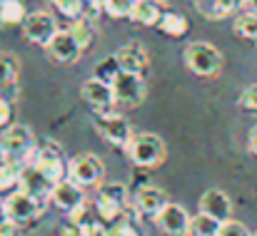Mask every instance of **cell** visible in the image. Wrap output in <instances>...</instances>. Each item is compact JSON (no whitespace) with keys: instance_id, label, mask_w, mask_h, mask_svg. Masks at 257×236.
<instances>
[{"instance_id":"obj_1","label":"cell","mask_w":257,"mask_h":236,"mask_svg":"<svg viewBox=\"0 0 257 236\" xmlns=\"http://www.w3.org/2000/svg\"><path fill=\"white\" fill-rule=\"evenodd\" d=\"M182 60H185V68H187L192 75H197V78H215V75L222 70V62H225V60H222V52H220L215 45L202 42V40L190 42V45L185 48Z\"/></svg>"},{"instance_id":"obj_2","label":"cell","mask_w":257,"mask_h":236,"mask_svg":"<svg viewBox=\"0 0 257 236\" xmlns=\"http://www.w3.org/2000/svg\"><path fill=\"white\" fill-rule=\"evenodd\" d=\"M127 157L135 166H143V169H153L158 164L165 162V142L158 137V134H150V132H143V134H133L130 144L125 147Z\"/></svg>"},{"instance_id":"obj_3","label":"cell","mask_w":257,"mask_h":236,"mask_svg":"<svg viewBox=\"0 0 257 236\" xmlns=\"http://www.w3.org/2000/svg\"><path fill=\"white\" fill-rule=\"evenodd\" d=\"M0 144L5 150V157L10 162H20V164H28L38 147L30 127H25V124H8L5 132L0 134Z\"/></svg>"},{"instance_id":"obj_4","label":"cell","mask_w":257,"mask_h":236,"mask_svg":"<svg viewBox=\"0 0 257 236\" xmlns=\"http://www.w3.org/2000/svg\"><path fill=\"white\" fill-rule=\"evenodd\" d=\"M125 206H127V186L122 182H107L100 186L97 204H95L100 222H107V224L120 222V216L125 214Z\"/></svg>"},{"instance_id":"obj_5","label":"cell","mask_w":257,"mask_h":236,"mask_svg":"<svg viewBox=\"0 0 257 236\" xmlns=\"http://www.w3.org/2000/svg\"><path fill=\"white\" fill-rule=\"evenodd\" d=\"M28 164H35L53 184H58V182H63L68 176V164H65V157H63V150L53 140L40 142L35 147V152H33V159Z\"/></svg>"},{"instance_id":"obj_6","label":"cell","mask_w":257,"mask_h":236,"mask_svg":"<svg viewBox=\"0 0 257 236\" xmlns=\"http://www.w3.org/2000/svg\"><path fill=\"white\" fill-rule=\"evenodd\" d=\"M92 127H95V132L105 140V142H110L112 147H127L130 144V140H133V127H130V122L122 117V114H115L112 110L110 112H95V117H92Z\"/></svg>"},{"instance_id":"obj_7","label":"cell","mask_w":257,"mask_h":236,"mask_svg":"<svg viewBox=\"0 0 257 236\" xmlns=\"http://www.w3.org/2000/svg\"><path fill=\"white\" fill-rule=\"evenodd\" d=\"M23 30V38L33 45H40V48H48V42L55 38V32L60 30L53 12L48 10H35V12H28L25 22L20 25Z\"/></svg>"},{"instance_id":"obj_8","label":"cell","mask_w":257,"mask_h":236,"mask_svg":"<svg viewBox=\"0 0 257 236\" xmlns=\"http://www.w3.org/2000/svg\"><path fill=\"white\" fill-rule=\"evenodd\" d=\"M112 90H115V102L122 107H138V104H143V100L148 94L143 75L125 72V70H120V75L112 80Z\"/></svg>"},{"instance_id":"obj_9","label":"cell","mask_w":257,"mask_h":236,"mask_svg":"<svg viewBox=\"0 0 257 236\" xmlns=\"http://www.w3.org/2000/svg\"><path fill=\"white\" fill-rule=\"evenodd\" d=\"M155 224L165 236H192V216L185 212V206L172 202L155 216Z\"/></svg>"},{"instance_id":"obj_10","label":"cell","mask_w":257,"mask_h":236,"mask_svg":"<svg viewBox=\"0 0 257 236\" xmlns=\"http://www.w3.org/2000/svg\"><path fill=\"white\" fill-rule=\"evenodd\" d=\"M5 209H8V216H10L18 226H25V224H30L33 219L40 216L43 202H38L35 196H30V194L23 192V189H15V192L5 199Z\"/></svg>"},{"instance_id":"obj_11","label":"cell","mask_w":257,"mask_h":236,"mask_svg":"<svg viewBox=\"0 0 257 236\" xmlns=\"http://www.w3.org/2000/svg\"><path fill=\"white\" fill-rule=\"evenodd\" d=\"M45 52L58 65H75L80 60V55H83V48L78 45V40L73 38V32L65 28V30H58L55 32V38L48 42Z\"/></svg>"},{"instance_id":"obj_12","label":"cell","mask_w":257,"mask_h":236,"mask_svg":"<svg viewBox=\"0 0 257 236\" xmlns=\"http://www.w3.org/2000/svg\"><path fill=\"white\" fill-rule=\"evenodd\" d=\"M102 174H105V166H102L100 157H95V154H78L68 162V176L73 182H78L80 186L97 184L102 179Z\"/></svg>"},{"instance_id":"obj_13","label":"cell","mask_w":257,"mask_h":236,"mask_svg":"<svg viewBox=\"0 0 257 236\" xmlns=\"http://www.w3.org/2000/svg\"><path fill=\"white\" fill-rule=\"evenodd\" d=\"M85 186H80L78 182H73L70 176H65L63 182H58L50 192V202L53 206H58L65 214H73L75 209L85 206Z\"/></svg>"},{"instance_id":"obj_14","label":"cell","mask_w":257,"mask_h":236,"mask_svg":"<svg viewBox=\"0 0 257 236\" xmlns=\"http://www.w3.org/2000/svg\"><path fill=\"white\" fill-rule=\"evenodd\" d=\"M83 92V100L95 110V112H110L115 102V90H112V82H105L100 78H90L83 82L80 87Z\"/></svg>"},{"instance_id":"obj_15","label":"cell","mask_w":257,"mask_h":236,"mask_svg":"<svg viewBox=\"0 0 257 236\" xmlns=\"http://www.w3.org/2000/svg\"><path fill=\"white\" fill-rule=\"evenodd\" d=\"M53 182L35 166V164H23L20 166V184H18V189H23V192H28L30 196H35L38 202H50V192H53Z\"/></svg>"},{"instance_id":"obj_16","label":"cell","mask_w":257,"mask_h":236,"mask_svg":"<svg viewBox=\"0 0 257 236\" xmlns=\"http://www.w3.org/2000/svg\"><path fill=\"white\" fill-rule=\"evenodd\" d=\"M165 204H168V194L160 186H153V184L140 186L133 196V206L140 216H153L155 219L165 209Z\"/></svg>"},{"instance_id":"obj_17","label":"cell","mask_w":257,"mask_h":236,"mask_svg":"<svg viewBox=\"0 0 257 236\" xmlns=\"http://www.w3.org/2000/svg\"><path fill=\"white\" fill-rule=\"evenodd\" d=\"M115 58L120 62V70H125V72H135V75L145 78V72L150 68V55L140 42H127V45L117 48Z\"/></svg>"},{"instance_id":"obj_18","label":"cell","mask_w":257,"mask_h":236,"mask_svg":"<svg viewBox=\"0 0 257 236\" xmlns=\"http://www.w3.org/2000/svg\"><path fill=\"white\" fill-rule=\"evenodd\" d=\"M200 212L215 216L217 222H227L232 219V199L222 189H207L200 196Z\"/></svg>"},{"instance_id":"obj_19","label":"cell","mask_w":257,"mask_h":236,"mask_svg":"<svg viewBox=\"0 0 257 236\" xmlns=\"http://www.w3.org/2000/svg\"><path fill=\"white\" fill-rule=\"evenodd\" d=\"M0 97L10 102L18 97V60L8 52H0Z\"/></svg>"},{"instance_id":"obj_20","label":"cell","mask_w":257,"mask_h":236,"mask_svg":"<svg viewBox=\"0 0 257 236\" xmlns=\"http://www.w3.org/2000/svg\"><path fill=\"white\" fill-rule=\"evenodd\" d=\"M163 18V8L158 0H135L133 2V10H130V20L135 25H145V28H153L158 25Z\"/></svg>"},{"instance_id":"obj_21","label":"cell","mask_w":257,"mask_h":236,"mask_svg":"<svg viewBox=\"0 0 257 236\" xmlns=\"http://www.w3.org/2000/svg\"><path fill=\"white\" fill-rule=\"evenodd\" d=\"M242 2H245V0H207V5H205L202 0H197L195 5L202 10L205 18H210V20H220V18L235 12V10H242Z\"/></svg>"},{"instance_id":"obj_22","label":"cell","mask_w":257,"mask_h":236,"mask_svg":"<svg viewBox=\"0 0 257 236\" xmlns=\"http://www.w3.org/2000/svg\"><path fill=\"white\" fill-rule=\"evenodd\" d=\"M28 18L23 0H0V28H15L23 25Z\"/></svg>"},{"instance_id":"obj_23","label":"cell","mask_w":257,"mask_h":236,"mask_svg":"<svg viewBox=\"0 0 257 236\" xmlns=\"http://www.w3.org/2000/svg\"><path fill=\"white\" fill-rule=\"evenodd\" d=\"M232 32L240 38V40H247L257 45V15L252 12H240L232 22Z\"/></svg>"},{"instance_id":"obj_24","label":"cell","mask_w":257,"mask_h":236,"mask_svg":"<svg viewBox=\"0 0 257 236\" xmlns=\"http://www.w3.org/2000/svg\"><path fill=\"white\" fill-rule=\"evenodd\" d=\"M68 30L73 32V38L78 40V45L87 50L90 45H92V40H95V25H92V20L90 18H75V20H70V25H68Z\"/></svg>"},{"instance_id":"obj_25","label":"cell","mask_w":257,"mask_h":236,"mask_svg":"<svg viewBox=\"0 0 257 236\" xmlns=\"http://www.w3.org/2000/svg\"><path fill=\"white\" fill-rule=\"evenodd\" d=\"M158 28H160L165 35H170V38H182V35L187 32L190 22H187V18L180 15V12H163Z\"/></svg>"},{"instance_id":"obj_26","label":"cell","mask_w":257,"mask_h":236,"mask_svg":"<svg viewBox=\"0 0 257 236\" xmlns=\"http://www.w3.org/2000/svg\"><path fill=\"white\" fill-rule=\"evenodd\" d=\"M220 226H222V222H217L210 214L200 212L197 216H192V236H217Z\"/></svg>"},{"instance_id":"obj_27","label":"cell","mask_w":257,"mask_h":236,"mask_svg":"<svg viewBox=\"0 0 257 236\" xmlns=\"http://www.w3.org/2000/svg\"><path fill=\"white\" fill-rule=\"evenodd\" d=\"M50 2L68 20H75V18H83L85 15V0H50Z\"/></svg>"},{"instance_id":"obj_28","label":"cell","mask_w":257,"mask_h":236,"mask_svg":"<svg viewBox=\"0 0 257 236\" xmlns=\"http://www.w3.org/2000/svg\"><path fill=\"white\" fill-rule=\"evenodd\" d=\"M95 78L105 80V82H112V80L120 75V62H117V58L115 55H110V58H105V60H100L97 65H95Z\"/></svg>"},{"instance_id":"obj_29","label":"cell","mask_w":257,"mask_h":236,"mask_svg":"<svg viewBox=\"0 0 257 236\" xmlns=\"http://www.w3.org/2000/svg\"><path fill=\"white\" fill-rule=\"evenodd\" d=\"M133 2L135 0H105L102 2V12L110 15V18H130V10H133Z\"/></svg>"},{"instance_id":"obj_30","label":"cell","mask_w":257,"mask_h":236,"mask_svg":"<svg viewBox=\"0 0 257 236\" xmlns=\"http://www.w3.org/2000/svg\"><path fill=\"white\" fill-rule=\"evenodd\" d=\"M217 236H252V234H250V229H247L242 222L227 219V222H222V226H220Z\"/></svg>"},{"instance_id":"obj_31","label":"cell","mask_w":257,"mask_h":236,"mask_svg":"<svg viewBox=\"0 0 257 236\" xmlns=\"http://www.w3.org/2000/svg\"><path fill=\"white\" fill-rule=\"evenodd\" d=\"M237 104H240L242 110H247V112H257V84H250V87L242 90Z\"/></svg>"},{"instance_id":"obj_32","label":"cell","mask_w":257,"mask_h":236,"mask_svg":"<svg viewBox=\"0 0 257 236\" xmlns=\"http://www.w3.org/2000/svg\"><path fill=\"white\" fill-rule=\"evenodd\" d=\"M105 236H138V232L127 222H115L105 229Z\"/></svg>"},{"instance_id":"obj_33","label":"cell","mask_w":257,"mask_h":236,"mask_svg":"<svg viewBox=\"0 0 257 236\" xmlns=\"http://www.w3.org/2000/svg\"><path fill=\"white\" fill-rule=\"evenodd\" d=\"M10 120H13V102L0 97V130H5L10 124Z\"/></svg>"},{"instance_id":"obj_34","label":"cell","mask_w":257,"mask_h":236,"mask_svg":"<svg viewBox=\"0 0 257 236\" xmlns=\"http://www.w3.org/2000/svg\"><path fill=\"white\" fill-rule=\"evenodd\" d=\"M18 224L13 222V219H5L3 224H0V236H18Z\"/></svg>"},{"instance_id":"obj_35","label":"cell","mask_w":257,"mask_h":236,"mask_svg":"<svg viewBox=\"0 0 257 236\" xmlns=\"http://www.w3.org/2000/svg\"><path fill=\"white\" fill-rule=\"evenodd\" d=\"M242 12H252V15H257V0H245V2H242Z\"/></svg>"},{"instance_id":"obj_36","label":"cell","mask_w":257,"mask_h":236,"mask_svg":"<svg viewBox=\"0 0 257 236\" xmlns=\"http://www.w3.org/2000/svg\"><path fill=\"white\" fill-rule=\"evenodd\" d=\"M250 152L257 157V124L252 127V132H250Z\"/></svg>"},{"instance_id":"obj_37","label":"cell","mask_w":257,"mask_h":236,"mask_svg":"<svg viewBox=\"0 0 257 236\" xmlns=\"http://www.w3.org/2000/svg\"><path fill=\"white\" fill-rule=\"evenodd\" d=\"M5 219H10V216H8V209H5V202H0V224H3Z\"/></svg>"},{"instance_id":"obj_38","label":"cell","mask_w":257,"mask_h":236,"mask_svg":"<svg viewBox=\"0 0 257 236\" xmlns=\"http://www.w3.org/2000/svg\"><path fill=\"white\" fill-rule=\"evenodd\" d=\"M158 2H165V0H158Z\"/></svg>"},{"instance_id":"obj_39","label":"cell","mask_w":257,"mask_h":236,"mask_svg":"<svg viewBox=\"0 0 257 236\" xmlns=\"http://www.w3.org/2000/svg\"><path fill=\"white\" fill-rule=\"evenodd\" d=\"M252 236H257V232H255V234H252Z\"/></svg>"}]
</instances>
